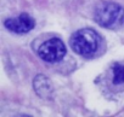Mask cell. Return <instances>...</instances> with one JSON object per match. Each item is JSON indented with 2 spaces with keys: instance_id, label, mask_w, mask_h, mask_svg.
Wrapping results in <instances>:
<instances>
[{
  "instance_id": "52a82bcc",
  "label": "cell",
  "mask_w": 124,
  "mask_h": 117,
  "mask_svg": "<svg viewBox=\"0 0 124 117\" xmlns=\"http://www.w3.org/2000/svg\"><path fill=\"white\" fill-rule=\"evenodd\" d=\"M18 117H29V116H27V115H22V116H18Z\"/></svg>"
},
{
  "instance_id": "277c9868",
  "label": "cell",
  "mask_w": 124,
  "mask_h": 117,
  "mask_svg": "<svg viewBox=\"0 0 124 117\" xmlns=\"http://www.w3.org/2000/svg\"><path fill=\"white\" fill-rule=\"evenodd\" d=\"M34 25H35L34 19L27 13H21L20 16H16L5 21V27L9 30L17 34H26L29 30H32Z\"/></svg>"
},
{
  "instance_id": "5b68a950",
  "label": "cell",
  "mask_w": 124,
  "mask_h": 117,
  "mask_svg": "<svg viewBox=\"0 0 124 117\" xmlns=\"http://www.w3.org/2000/svg\"><path fill=\"white\" fill-rule=\"evenodd\" d=\"M34 89L38 93V95H40L41 98H49L50 94L52 93V87L51 83L49 81V79L44 75H38L34 79Z\"/></svg>"
},
{
  "instance_id": "6da1fadb",
  "label": "cell",
  "mask_w": 124,
  "mask_h": 117,
  "mask_svg": "<svg viewBox=\"0 0 124 117\" xmlns=\"http://www.w3.org/2000/svg\"><path fill=\"white\" fill-rule=\"evenodd\" d=\"M101 39L93 29H80L71 37V46L78 54L83 57H91L100 46Z\"/></svg>"
},
{
  "instance_id": "7a4b0ae2",
  "label": "cell",
  "mask_w": 124,
  "mask_h": 117,
  "mask_svg": "<svg viewBox=\"0 0 124 117\" xmlns=\"http://www.w3.org/2000/svg\"><path fill=\"white\" fill-rule=\"evenodd\" d=\"M95 21L105 28H117L124 21V9L114 3H103L95 10Z\"/></svg>"
},
{
  "instance_id": "8992f818",
  "label": "cell",
  "mask_w": 124,
  "mask_h": 117,
  "mask_svg": "<svg viewBox=\"0 0 124 117\" xmlns=\"http://www.w3.org/2000/svg\"><path fill=\"white\" fill-rule=\"evenodd\" d=\"M113 83H124V64H116L113 67Z\"/></svg>"
},
{
  "instance_id": "3957f363",
  "label": "cell",
  "mask_w": 124,
  "mask_h": 117,
  "mask_svg": "<svg viewBox=\"0 0 124 117\" xmlns=\"http://www.w3.org/2000/svg\"><path fill=\"white\" fill-rule=\"evenodd\" d=\"M38 54L43 61L49 63H56L61 61L66 54V46L60 39L52 37L41 43L38 49Z\"/></svg>"
}]
</instances>
